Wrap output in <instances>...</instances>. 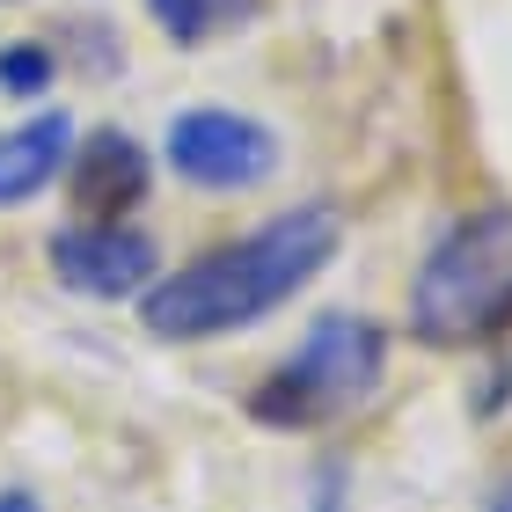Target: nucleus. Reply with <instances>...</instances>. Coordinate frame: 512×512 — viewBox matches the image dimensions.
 I'll list each match as a JSON object with an SVG mask.
<instances>
[{
  "instance_id": "obj_8",
  "label": "nucleus",
  "mask_w": 512,
  "mask_h": 512,
  "mask_svg": "<svg viewBox=\"0 0 512 512\" xmlns=\"http://www.w3.org/2000/svg\"><path fill=\"white\" fill-rule=\"evenodd\" d=\"M249 8H256V0H147V15L161 22L169 44H205L220 30H242Z\"/></svg>"
},
{
  "instance_id": "obj_2",
  "label": "nucleus",
  "mask_w": 512,
  "mask_h": 512,
  "mask_svg": "<svg viewBox=\"0 0 512 512\" xmlns=\"http://www.w3.org/2000/svg\"><path fill=\"white\" fill-rule=\"evenodd\" d=\"M410 330L439 352H476L512 330V205H469L439 227L410 278Z\"/></svg>"
},
{
  "instance_id": "obj_11",
  "label": "nucleus",
  "mask_w": 512,
  "mask_h": 512,
  "mask_svg": "<svg viewBox=\"0 0 512 512\" xmlns=\"http://www.w3.org/2000/svg\"><path fill=\"white\" fill-rule=\"evenodd\" d=\"M0 512H44V505H37L30 491H0Z\"/></svg>"
},
{
  "instance_id": "obj_10",
  "label": "nucleus",
  "mask_w": 512,
  "mask_h": 512,
  "mask_svg": "<svg viewBox=\"0 0 512 512\" xmlns=\"http://www.w3.org/2000/svg\"><path fill=\"white\" fill-rule=\"evenodd\" d=\"M337 476H344V469H337V461H330V469H322V476H315V491H322V498H315V512H337Z\"/></svg>"
},
{
  "instance_id": "obj_7",
  "label": "nucleus",
  "mask_w": 512,
  "mask_h": 512,
  "mask_svg": "<svg viewBox=\"0 0 512 512\" xmlns=\"http://www.w3.org/2000/svg\"><path fill=\"white\" fill-rule=\"evenodd\" d=\"M74 161V118L66 110H37L30 125L0 132V205H30Z\"/></svg>"
},
{
  "instance_id": "obj_4",
  "label": "nucleus",
  "mask_w": 512,
  "mask_h": 512,
  "mask_svg": "<svg viewBox=\"0 0 512 512\" xmlns=\"http://www.w3.org/2000/svg\"><path fill=\"white\" fill-rule=\"evenodd\" d=\"M161 154L198 191H249L278 169V132L264 118H242V110H183Z\"/></svg>"
},
{
  "instance_id": "obj_6",
  "label": "nucleus",
  "mask_w": 512,
  "mask_h": 512,
  "mask_svg": "<svg viewBox=\"0 0 512 512\" xmlns=\"http://www.w3.org/2000/svg\"><path fill=\"white\" fill-rule=\"evenodd\" d=\"M74 198L88 205V220H125L139 198H147V154H139V139L103 125L81 139L74 154Z\"/></svg>"
},
{
  "instance_id": "obj_5",
  "label": "nucleus",
  "mask_w": 512,
  "mask_h": 512,
  "mask_svg": "<svg viewBox=\"0 0 512 512\" xmlns=\"http://www.w3.org/2000/svg\"><path fill=\"white\" fill-rule=\"evenodd\" d=\"M52 278L88 300H139L161 278V249L139 235L132 220H81L52 235Z\"/></svg>"
},
{
  "instance_id": "obj_9",
  "label": "nucleus",
  "mask_w": 512,
  "mask_h": 512,
  "mask_svg": "<svg viewBox=\"0 0 512 512\" xmlns=\"http://www.w3.org/2000/svg\"><path fill=\"white\" fill-rule=\"evenodd\" d=\"M59 81V66H52V44H0V88L8 96H44V88Z\"/></svg>"
},
{
  "instance_id": "obj_3",
  "label": "nucleus",
  "mask_w": 512,
  "mask_h": 512,
  "mask_svg": "<svg viewBox=\"0 0 512 512\" xmlns=\"http://www.w3.org/2000/svg\"><path fill=\"white\" fill-rule=\"evenodd\" d=\"M381 366H388V337L366 315H322L300 337V352L249 395V417L271 432H315L330 417L359 410L381 388Z\"/></svg>"
},
{
  "instance_id": "obj_12",
  "label": "nucleus",
  "mask_w": 512,
  "mask_h": 512,
  "mask_svg": "<svg viewBox=\"0 0 512 512\" xmlns=\"http://www.w3.org/2000/svg\"><path fill=\"white\" fill-rule=\"evenodd\" d=\"M483 512H512V476H498V491L483 498Z\"/></svg>"
},
{
  "instance_id": "obj_1",
  "label": "nucleus",
  "mask_w": 512,
  "mask_h": 512,
  "mask_svg": "<svg viewBox=\"0 0 512 512\" xmlns=\"http://www.w3.org/2000/svg\"><path fill=\"white\" fill-rule=\"evenodd\" d=\"M344 242L337 205H293V213H271L264 227L220 242L191 256V264L161 271L147 293H139V322L161 344H205L227 330H249L271 308H286L300 286H315L330 271V256Z\"/></svg>"
}]
</instances>
